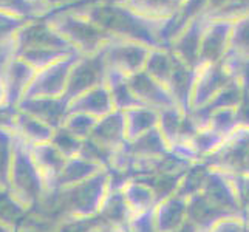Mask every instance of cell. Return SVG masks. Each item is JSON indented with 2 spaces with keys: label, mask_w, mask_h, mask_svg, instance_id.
Listing matches in <instances>:
<instances>
[{
  "label": "cell",
  "mask_w": 249,
  "mask_h": 232,
  "mask_svg": "<svg viewBox=\"0 0 249 232\" xmlns=\"http://www.w3.org/2000/svg\"><path fill=\"white\" fill-rule=\"evenodd\" d=\"M111 39L132 40L150 48H164L158 37L160 20H150L116 0H98L79 10Z\"/></svg>",
  "instance_id": "1"
},
{
  "label": "cell",
  "mask_w": 249,
  "mask_h": 232,
  "mask_svg": "<svg viewBox=\"0 0 249 232\" xmlns=\"http://www.w3.org/2000/svg\"><path fill=\"white\" fill-rule=\"evenodd\" d=\"M10 191L28 209L37 206L47 194V183L33 158L30 144L16 135L14 160L10 174Z\"/></svg>",
  "instance_id": "2"
},
{
  "label": "cell",
  "mask_w": 249,
  "mask_h": 232,
  "mask_svg": "<svg viewBox=\"0 0 249 232\" xmlns=\"http://www.w3.org/2000/svg\"><path fill=\"white\" fill-rule=\"evenodd\" d=\"M47 19L79 54L98 53L111 40L108 34L78 11L56 10Z\"/></svg>",
  "instance_id": "3"
},
{
  "label": "cell",
  "mask_w": 249,
  "mask_h": 232,
  "mask_svg": "<svg viewBox=\"0 0 249 232\" xmlns=\"http://www.w3.org/2000/svg\"><path fill=\"white\" fill-rule=\"evenodd\" d=\"M203 162L228 175H249V128L238 127Z\"/></svg>",
  "instance_id": "4"
},
{
  "label": "cell",
  "mask_w": 249,
  "mask_h": 232,
  "mask_svg": "<svg viewBox=\"0 0 249 232\" xmlns=\"http://www.w3.org/2000/svg\"><path fill=\"white\" fill-rule=\"evenodd\" d=\"M107 79V62L104 48L93 54H79L68 74L65 101L70 102L91 89L104 85Z\"/></svg>",
  "instance_id": "5"
},
{
  "label": "cell",
  "mask_w": 249,
  "mask_h": 232,
  "mask_svg": "<svg viewBox=\"0 0 249 232\" xmlns=\"http://www.w3.org/2000/svg\"><path fill=\"white\" fill-rule=\"evenodd\" d=\"M150 47L132 40L111 39L104 47L107 70L124 76H132L144 70L150 53Z\"/></svg>",
  "instance_id": "6"
},
{
  "label": "cell",
  "mask_w": 249,
  "mask_h": 232,
  "mask_svg": "<svg viewBox=\"0 0 249 232\" xmlns=\"http://www.w3.org/2000/svg\"><path fill=\"white\" fill-rule=\"evenodd\" d=\"M16 53L25 50L36 48H53V50H70L76 51L65 37L59 33L47 17L42 19H31L25 22L23 27L16 33L14 37ZM78 53V51H76Z\"/></svg>",
  "instance_id": "7"
},
{
  "label": "cell",
  "mask_w": 249,
  "mask_h": 232,
  "mask_svg": "<svg viewBox=\"0 0 249 232\" xmlns=\"http://www.w3.org/2000/svg\"><path fill=\"white\" fill-rule=\"evenodd\" d=\"M79 54H71L62 61L39 70L27 90L25 98H64L68 74Z\"/></svg>",
  "instance_id": "8"
},
{
  "label": "cell",
  "mask_w": 249,
  "mask_h": 232,
  "mask_svg": "<svg viewBox=\"0 0 249 232\" xmlns=\"http://www.w3.org/2000/svg\"><path fill=\"white\" fill-rule=\"evenodd\" d=\"M206 19V17H204ZM232 20L225 19H206L204 31L200 47V65L218 64L226 57L231 47V33Z\"/></svg>",
  "instance_id": "9"
},
{
  "label": "cell",
  "mask_w": 249,
  "mask_h": 232,
  "mask_svg": "<svg viewBox=\"0 0 249 232\" xmlns=\"http://www.w3.org/2000/svg\"><path fill=\"white\" fill-rule=\"evenodd\" d=\"M232 82H234L232 76L229 74L228 68L225 67L223 61L218 64L198 67L196 68L191 110L200 108L206 104H209L220 91H223Z\"/></svg>",
  "instance_id": "10"
},
{
  "label": "cell",
  "mask_w": 249,
  "mask_h": 232,
  "mask_svg": "<svg viewBox=\"0 0 249 232\" xmlns=\"http://www.w3.org/2000/svg\"><path fill=\"white\" fill-rule=\"evenodd\" d=\"M127 81L132 91L135 93V96L141 102V106L155 108L158 111L169 107H177L166 85L153 79L144 70L128 76Z\"/></svg>",
  "instance_id": "11"
},
{
  "label": "cell",
  "mask_w": 249,
  "mask_h": 232,
  "mask_svg": "<svg viewBox=\"0 0 249 232\" xmlns=\"http://www.w3.org/2000/svg\"><path fill=\"white\" fill-rule=\"evenodd\" d=\"M17 108L54 130L64 125L68 115V102L65 98H23Z\"/></svg>",
  "instance_id": "12"
},
{
  "label": "cell",
  "mask_w": 249,
  "mask_h": 232,
  "mask_svg": "<svg viewBox=\"0 0 249 232\" xmlns=\"http://www.w3.org/2000/svg\"><path fill=\"white\" fill-rule=\"evenodd\" d=\"M201 194L218 209L231 214V215H240L234 186L231 183L229 177L223 172L215 169L209 170Z\"/></svg>",
  "instance_id": "13"
},
{
  "label": "cell",
  "mask_w": 249,
  "mask_h": 232,
  "mask_svg": "<svg viewBox=\"0 0 249 232\" xmlns=\"http://www.w3.org/2000/svg\"><path fill=\"white\" fill-rule=\"evenodd\" d=\"M37 70L22 61L20 57L14 56L11 62L8 64L6 71L3 76V85H5V93H6V104L17 107L19 102L25 98L27 90L36 76Z\"/></svg>",
  "instance_id": "14"
},
{
  "label": "cell",
  "mask_w": 249,
  "mask_h": 232,
  "mask_svg": "<svg viewBox=\"0 0 249 232\" xmlns=\"http://www.w3.org/2000/svg\"><path fill=\"white\" fill-rule=\"evenodd\" d=\"M204 25H206L204 17H200V19L191 22L178 34L169 47V50L179 61H183L192 68H198L200 65V47H201V36L204 31Z\"/></svg>",
  "instance_id": "15"
},
{
  "label": "cell",
  "mask_w": 249,
  "mask_h": 232,
  "mask_svg": "<svg viewBox=\"0 0 249 232\" xmlns=\"http://www.w3.org/2000/svg\"><path fill=\"white\" fill-rule=\"evenodd\" d=\"M90 140L96 141L102 147L108 149L113 153L121 149L127 143L124 111L113 110L108 115L99 118L90 135Z\"/></svg>",
  "instance_id": "16"
},
{
  "label": "cell",
  "mask_w": 249,
  "mask_h": 232,
  "mask_svg": "<svg viewBox=\"0 0 249 232\" xmlns=\"http://www.w3.org/2000/svg\"><path fill=\"white\" fill-rule=\"evenodd\" d=\"M195 77H196V68L189 67L175 56L174 71H172V76L166 87L170 93L172 99H174L175 106L186 115L191 111Z\"/></svg>",
  "instance_id": "17"
},
{
  "label": "cell",
  "mask_w": 249,
  "mask_h": 232,
  "mask_svg": "<svg viewBox=\"0 0 249 232\" xmlns=\"http://www.w3.org/2000/svg\"><path fill=\"white\" fill-rule=\"evenodd\" d=\"M153 223L158 232H175L187 223V200L181 195H170L153 209Z\"/></svg>",
  "instance_id": "18"
},
{
  "label": "cell",
  "mask_w": 249,
  "mask_h": 232,
  "mask_svg": "<svg viewBox=\"0 0 249 232\" xmlns=\"http://www.w3.org/2000/svg\"><path fill=\"white\" fill-rule=\"evenodd\" d=\"M121 150L127 155L130 160V166L133 161H145V160H155L162 155L170 152V147L164 136L160 132V128H153V130L138 136L136 140L127 141Z\"/></svg>",
  "instance_id": "19"
},
{
  "label": "cell",
  "mask_w": 249,
  "mask_h": 232,
  "mask_svg": "<svg viewBox=\"0 0 249 232\" xmlns=\"http://www.w3.org/2000/svg\"><path fill=\"white\" fill-rule=\"evenodd\" d=\"M106 170L102 166L96 164V162L85 160L81 155L73 158H68L64 169L61 170V174L57 175V178L48 187V191H56V189H64L70 187L74 184H79L90 179L91 177L98 175L99 172Z\"/></svg>",
  "instance_id": "20"
},
{
  "label": "cell",
  "mask_w": 249,
  "mask_h": 232,
  "mask_svg": "<svg viewBox=\"0 0 249 232\" xmlns=\"http://www.w3.org/2000/svg\"><path fill=\"white\" fill-rule=\"evenodd\" d=\"M113 101H111V94L108 87L99 85L96 89H91L87 93L81 94L79 98L73 99L68 104V111H76V113H85L94 118H102L113 111Z\"/></svg>",
  "instance_id": "21"
},
{
  "label": "cell",
  "mask_w": 249,
  "mask_h": 232,
  "mask_svg": "<svg viewBox=\"0 0 249 232\" xmlns=\"http://www.w3.org/2000/svg\"><path fill=\"white\" fill-rule=\"evenodd\" d=\"M229 215L231 214L213 206L203 194H196L187 200V221L196 229V232L208 231L218 220Z\"/></svg>",
  "instance_id": "22"
},
{
  "label": "cell",
  "mask_w": 249,
  "mask_h": 232,
  "mask_svg": "<svg viewBox=\"0 0 249 232\" xmlns=\"http://www.w3.org/2000/svg\"><path fill=\"white\" fill-rule=\"evenodd\" d=\"M30 149H31L34 161H36L37 167L40 169L42 175H44V178H45L47 191H48V187L53 184V181L57 178V175L61 174V170L64 169L68 158L64 157V155L56 149V145L51 141L36 144V145H30Z\"/></svg>",
  "instance_id": "23"
},
{
  "label": "cell",
  "mask_w": 249,
  "mask_h": 232,
  "mask_svg": "<svg viewBox=\"0 0 249 232\" xmlns=\"http://www.w3.org/2000/svg\"><path fill=\"white\" fill-rule=\"evenodd\" d=\"M98 217L106 226H128L133 212L128 208L123 191H108Z\"/></svg>",
  "instance_id": "24"
},
{
  "label": "cell",
  "mask_w": 249,
  "mask_h": 232,
  "mask_svg": "<svg viewBox=\"0 0 249 232\" xmlns=\"http://www.w3.org/2000/svg\"><path fill=\"white\" fill-rule=\"evenodd\" d=\"M123 194L133 215L153 211L158 204V198L155 192H153V189L145 181H142L141 178L128 179L123 187Z\"/></svg>",
  "instance_id": "25"
},
{
  "label": "cell",
  "mask_w": 249,
  "mask_h": 232,
  "mask_svg": "<svg viewBox=\"0 0 249 232\" xmlns=\"http://www.w3.org/2000/svg\"><path fill=\"white\" fill-rule=\"evenodd\" d=\"M121 3L145 19L158 22L174 17L183 6L184 0H124Z\"/></svg>",
  "instance_id": "26"
},
{
  "label": "cell",
  "mask_w": 249,
  "mask_h": 232,
  "mask_svg": "<svg viewBox=\"0 0 249 232\" xmlns=\"http://www.w3.org/2000/svg\"><path fill=\"white\" fill-rule=\"evenodd\" d=\"M53 132H54V128H51L45 123L33 118L28 113H23L20 110L17 111L16 123H14V133L17 136H20L27 144L36 145L42 143H48L51 141Z\"/></svg>",
  "instance_id": "27"
},
{
  "label": "cell",
  "mask_w": 249,
  "mask_h": 232,
  "mask_svg": "<svg viewBox=\"0 0 249 232\" xmlns=\"http://www.w3.org/2000/svg\"><path fill=\"white\" fill-rule=\"evenodd\" d=\"M124 116H125L127 141L136 140L138 136L157 128L160 121V111L145 106L127 110L124 111Z\"/></svg>",
  "instance_id": "28"
},
{
  "label": "cell",
  "mask_w": 249,
  "mask_h": 232,
  "mask_svg": "<svg viewBox=\"0 0 249 232\" xmlns=\"http://www.w3.org/2000/svg\"><path fill=\"white\" fill-rule=\"evenodd\" d=\"M106 85L110 90L111 101H113L115 110L127 111V110H130V108H135V107L141 106V102L138 101V98L135 96V93L132 91L130 85H128L127 76L119 74L116 71L107 70Z\"/></svg>",
  "instance_id": "29"
},
{
  "label": "cell",
  "mask_w": 249,
  "mask_h": 232,
  "mask_svg": "<svg viewBox=\"0 0 249 232\" xmlns=\"http://www.w3.org/2000/svg\"><path fill=\"white\" fill-rule=\"evenodd\" d=\"M175 56L169 48H152L144 71L162 85H167L172 71H174Z\"/></svg>",
  "instance_id": "30"
},
{
  "label": "cell",
  "mask_w": 249,
  "mask_h": 232,
  "mask_svg": "<svg viewBox=\"0 0 249 232\" xmlns=\"http://www.w3.org/2000/svg\"><path fill=\"white\" fill-rule=\"evenodd\" d=\"M31 209L13 195L10 189L0 187V223L8 228L16 229L27 218Z\"/></svg>",
  "instance_id": "31"
},
{
  "label": "cell",
  "mask_w": 249,
  "mask_h": 232,
  "mask_svg": "<svg viewBox=\"0 0 249 232\" xmlns=\"http://www.w3.org/2000/svg\"><path fill=\"white\" fill-rule=\"evenodd\" d=\"M71 54H79V53L70 50H53V48H36V50H25L16 53L17 57H20L22 61L30 64L37 71L44 70V68L62 61V59Z\"/></svg>",
  "instance_id": "32"
},
{
  "label": "cell",
  "mask_w": 249,
  "mask_h": 232,
  "mask_svg": "<svg viewBox=\"0 0 249 232\" xmlns=\"http://www.w3.org/2000/svg\"><path fill=\"white\" fill-rule=\"evenodd\" d=\"M249 14V0H209L206 19L237 20Z\"/></svg>",
  "instance_id": "33"
},
{
  "label": "cell",
  "mask_w": 249,
  "mask_h": 232,
  "mask_svg": "<svg viewBox=\"0 0 249 232\" xmlns=\"http://www.w3.org/2000/svg\"><path fill=\"white\" fill-rule=\"evenodd\" d=\"M16 133L11 128L0 127V187L10 189V174L14 160Z\"/></svg>",
  "instance_id": "34"
},
{
  "label": "cell",
  "mask_w": 249,
  "mask_h": 232,
  "mask_svg": "<svg viewBox=\"0 0 249 232\" xmlns=\"http://www.w3.org/2000/svg\"><path fill=\"white\" fill-rule=\"evenodd\" d=\"M209 170H211V167L208 164H204L203 161L194 162V164L186 170L177 194L181 195L186 200H189L191 196H194L196 194H201Z\"/></svg>",
  "instance_id": "35"
},
{
  "label": "cell",
  "mask_w": 249,
  "mask_h": 232,
  "mask_svg": "<svg viewBox=\"0 0 249 232\" xmlns=\"http://www.w3.org/2000/svg\"><path fill=\"white\" fill-rule=\"evenodd\" d=\"M186 113H183L178 107H169L164 110H160V121H158V128L167 141L169 147L177 144L179 133H181V127L184 121Z\"/></svg>",
  "instance_id": "36"
},
{
  "label": "cell",
  "mask_w": 249,
  "mask_h": 232,
  "mask_svg": "<svg viewBox=\"0 0 249 232\" xmlns=\"http://www.w3.org/2000/svg\"><path fill=\"white\" fill-rule=\"evenodd\" d=\"M184 174L186 172H181V174H158V175L136 177V178H141L142 181H145L153 189V192H155L158 203H160L161 200L177 194Z\"/></svg>",
  "instance_id": "37"
},
{
  "label": "cell",
  "mask_w": 249,
  "mask_h": 232,
  "mask_svg": "<svg viewBox=\"0 0 249 232\" xmlns=\"http://www.w3.org/2000/svg\"><path fill=\"white\" fill-rule=\"evenodd\" d=\"M223 141H225L223 136L217 135L208 127V128H203V130L196 132V135L191 140V145L198 161H203L206 157H209L212 152H215L223 144Z\"/></svg>",
  "instance_id": "38"
},
{
  "label": "cell",
  "mask_w": 249,
  "mask_h": 232,
  "mask_svg": "<svg viewBox=\"0 0 249 232\" xmlns=\"http://www.w3.org/2000/svg\"><path fill=\"white\" fill-rule=\"evenodd\" d=\"M209 128L226 140L229 135H232L238 128L235 108L213 110L211 113V119H209Z\"/></svg>",
  "instance_id": "39"
},
{
  "label": "cell",
  "mask_w": 249,
  "mask_h": 232,
  "mask_svg": "<svg viewBox=\"0 0 249 232\" xmlns=\"http://www.w3.org/2000/svg\"><path fill=\"white\" fill-rule=\"evenodd\" d=\"M245 91H248V90H245L242 85L234 81L232 84H229L225 90L220 91L209 104H206L203 107L208 108L211 113L213 110H218V108H237L243 99Z\"/></svg>",
  "instance_id": "40"
},
{
  "label": "cell",
  "mask_w": 249,
  "mask_h": 232,
  "mask_svg": "<svg viewBox=\"0 0 249 232\" xmlns=\"http://www.w3.org/2000/svg\"><path fill=\"white\" fill-rule=\"evenodd\" d=\"M229 51L249 57V14L234 20Z\"/></svg>",
  "instance_id": "41"
},
{
  "label": "cell",
  "mask_w": 249,
  "mask_h": 232,
  "mask_svg": "<svg viewBox=\"0 0 249 232\" xmlns=\"http://www.w3.org/2000/svg\"><path fill=\"white\" fill-rule=\"evenodd\" d=\"M96 123H98V118H94V116L85 115V113H76V111H68L64 127L68 132H71L74 136H78L79 140L84 141L90 138Z\"/></svg>",
  "instance_id": "42"
},
{
  "label": "cell",
  "mask_w": 249,
  "mask_h": 232,
  "mask_svg": "<svg viewBox=\"0 0 249 232\" xmlns=\"http://www.w3.org/2000/svg\"><path fill=\"white\" fill-rule=\"evenodd\" d=\"M51 143L56 145V149L61 152L64 157L67 158H73L78 157L82 149V140H79L78 136H74L71 132H68L67 128L62 125L56 128L51 136Z\"/></svg>",
  "instance_id": "43"
},
{
  "label": "cell",
  "mask_w": 249,
  "mask_h": 232,
  "mask_svg": "<svg viewBox=\"0 0 249 232\" xmlns=\"http://www.w3.org/2000/svg\"><path fill=\"white\" fill-rule=\"evenodd\" d=\"M99 217H67L57 223L54 232H102Z\"/></svg>",
  "instance_id": "44"
},
{
  "label": "cell",
  "mask_w": 249,
  "mask_h": 232,
  "mask_svg": "<svg viewBox=\"0 0 249 232\" xmlns=\"http://www.w3.org/2000/svg\"><path fill=\"white\" fill-rule=\"evenodd\" d=\"M228 177L231 179V183H232L235 195H237L240 215H242L249 225V175H228Z\"/></svg>",
  "instance_id": "45"
},
{
  "label": "cell",
  "mask_w": 249,
  "mask_h": 232,
  "mask_svg": "<svg viewBox=\"0 0 249 232\" xmlns=\"http://www.w3.org/2000/svg\"><path fill=\"white\" fill-rule=\"evenodd\" d=\"M204 232H249V225L242 215H229L218 220Z\"/></svg>",
  "instance_id": "46"
},
{
  "label": "cell",
  "mask_w": 249,
  "mask_h": 232,
  "mask_svg": "<svg viewBox=\"0 0 249 232\" xmlns=\"http://www.w3.org/2000/svg\"><path fill=\"white\" fill-rule=\"evenodd\" d=\"M128 232H158L153 223V211L133 215L128 223Z\"/></svg>",
  "instance_id": "47"
},
{
  "label": "cell",
  "mask_w": 249,
  "mask_h": 232,
  "mask_svg": "<svg viewBox=\"0 0 249 232\" xmlns=\"http://www.w3.org/2000/svg\"><path fill=\"white\" fill-rule=\"evenodd\" d=\"M235 113H237L238 127L249 128V90L245 91L242 102H240L238 107L235 108Z\"/></svg>",
  "instance_id": "48"
},
{
  "label": "cell",
  "mask_w": 249,
  "mask_h": 232,
  "mask_svg": "<svg viewBox=\"0 0 249 232\" xmlns=\"http://www.w3.org/2000/svg\"><path fill=\"white\" fill-rule=\"evenodd\" d=\"M6 104V93H5V85L3 81H0V106Z\"/></svg>",
  "instance_id": "49"
},
{
  "label": "cell",
  "mask_w": 249,
  "mask_h": 232,
  "mask_svg": "<svg viewBox=\"0 0 249 232\" xmlns=\"http://www.w3.org/2000/svg\"><path fill=\"white\" fill-rule=\"evenodd\" d=\"M175 232H196V229L191 225V223L187 221L183 228H179V229H178V231H175Z\"/></svg>",
  "instance_id": "50"
},
{
  "label": "cell",
  "mask_w": 249,
  "mask_h": 232,
  "mask_svg": "<svg viewBox=\"0 0 249 232\" xmlns=\"http://www.w3.org/2000/svg\"><path fill=\"white\" fill-rule=\"evenodd\" d=\"M104 232H127L125 229H119V228H111V229H107Z\"/></svg>",
  "instance_id": "51"
},
{
  "label": "cell",
  "mask_w": 249,
  "mask_h": 232,
  "mask_svg": "<svg viewBox=\"0 0 249 232\" xmlns=\"http://www.w3.org/2000/svg\"><path fill=\"white\" fill-rule=\"evenodd\" d=\"M73 2H76V0H73ZM73 2H71V3H73ZM116 2H118V0H116ZM71 3H70V5H71ZM67 6H68V5H67Z\"/></svg>",
  "instance_id": "52"
},
{
  "label": "cell",
  "mask_w": 249,
  "mask_h": 232,
  "mask_svg": "<svg viewBox=\"0 0 249 232\" xmlns=\"http://www.w3.org/2000/svg\"><path fill=\"white\" fill-rule=\"evenodd\" d=\"M118 2H124V0H118Z\"/></svg>",
  "instance_id": "53"
}]
</instances>
